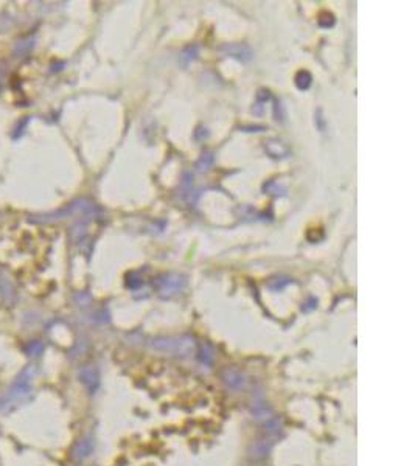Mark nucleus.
I'll return each instance as SVG.
<instances>
[{"label":"nucleus","mask_w":415,"mask_h":466,"mask_svg":"<svg viewBox=\"0 0 415 466\" xmlns=\"http://www.w3.org/2000/svg\"><path fill=\"white\" fill-rule=\"evenodd\" d=\"M151 348L174 356H190L196 351V341L190 336H168L151 341Z\"/></svg>","instance_id":"obj_1"},{"label":"nucleus","mask_w":415,"mask_h":466,"mask_svg":"<svg viewBox=\"0 0 415 466\" xmlns=\"http://www.w3.org/2000/svg\"><path fill=\"white\" fill-rule=\"evenodd\" d=\"M187 286V278L185 275L177 273V272H165L160 273L154 280V288L157 294L163 299H170L177 292H180Z\"/></svg>","instance_id":"obj_2"},{"label":"nucleus","mask_w":415,"mask_h":466,"mask_svg":"<svg viewBox=\"0 0 415 466\" xmlns=\"http://www.w3.org/2000/svg\"><path fill=\"white\" fill-rule=\"evenodd\" d=\"M30 383H31V378H30L27 373H24V376L19 378V379L16 381V383H14V386L11 387V390L7 393V396H4L2 401H0V410L5 412L8 407L13 406V402L19 401L20 398H24L25 393H28Z\"/></svg>","instance_id":"obj_3"},{"label":"nucleus","mask_w":415,"mask_h":466,"mask_svg":"<svg viewBox=\"0 0 415 466\" xmlns=\"http://www.w3.org/2000/svg\"><path fill=\"white\" fill-rule=\"evenodd\" d=\"M225 56H230L240 61H249L252 58V50L246 44H225L219 49Z\"/></svg>","instance_id":"obj_4"},{"label":"nucleus","mask_w":415,"mask_h":466,"mask_svg":"<svg viewBox=\"0 0 415 466\" xmlns=\"http://www.w3.org/2000/svg\"><path fill=\"white\" fill-rule=\"evenodd\" d=\"M264 150L267 151L269 156L274 157V159H282V157H286L289 154L288 146L285 143H282L280 140H274V138L267 140L264 143Z\"/></svg>","instance_id":"obj_5"},{"label":"nucleus","mask_w":415,"mask_h":466,"mask_svg":"<svg viewBox=\"0 0 415 466\" xmlns=\"http://www.w3.org/2000/svg\"><path fill=\"white\" fill-rule=\"evenodd\" d=\"M224 381H225V384L229 386L230 389H241V387H244V384H246L244 375H241L240 371H235V370L227 371V373L224 375Z\"/></svg>","instance_id":"obj_6"},{"label":"nucleus","mask_w":415,"mask_h":466,"mask_svg":"<svg viewBox=\"0 0 415 466\" xmlns=\"http://www.w3.org/2000/svg\"><path fill=\"white\" fill-rule=\"evenodd\" d=\"M213 162H215V156H213L212 151H205V153H202V156L199 157V160H198V163H196L198 171H199V173L209 171V169L212 168V165H213Z\"/></svg>","instance_id":"obj_7"},{"label":"nucleus","mask_w":415,"mask_h":466,"mask_svg":"<svg viewBox=\"0 0 415 466\" xmlns=\"http://www.w3.org/2000/svg\"><path fill=\"white\" fill-rule=\"evenodd\" d=\"M198 55H199V49H198L196 45H190V47H187V49L180 53L179 62H180L182 66H189L192 61H195V59L198 58Z\"/></svg>","instance_id":"obj_8"},{"label":"nucleus","mask_w":415,"mask_h":466,"mask_svg":"<svg viewBox=\"0 0 415 466\" xmlns=\"http://www.w3.org/2000/svg\"><path fill=\"white\" fill-rule=\"evenodd\" d=\"M296 86L300 89V90H306L309 86H311V81H313V76L308 70H300L297 75H296Z\"/></svg>","instance_id":"obj_9"},{"label":"nucleus","mask_w":415,"mask_h":466,"mask_svg":"<svg viewBox=\"0 0 415 466\" xmlns=\"http://www.w3.org/2000/svg\"><path fill=\"white\" fill-rule=\"evenodd\" d=\"M81 379L84 381V383L90 387V389H94L97 384H98V375H97V371L94 370V368H90V367H87V368H84L81 371Z\"/></svg>","instance_id":"obj_10"},{"label":"nucleus","mask_w":415,"mask_h":466,"mask_svg":"<svg viewBox=\"0 0 415 466\" xmlns=\"http://www.w3.org/2000/svg\"><path fill=\"white\" fill-rule=\"evenodd\" d=\"M92 448H94V443L89 440V438H86V440H81L79 443H78V446H76V457H86V455H89V452L92 451Z\"/></svg>","instance_id":"obj_11"},{"label":"nucleus","mask_w":415,"mask_h":466,"mask_svg":"<svg viewBox=\"0 0 415 466\" xmlns=\"http://www.w3.org/2000/svg\"><path fill=\"white\" fill-rule=\"evenodd\" d=\"M289 283H291V280H289L288 277H277V278H272L271 282H269L267 286H269V289H272V291H282Z\"/></svg>","instance_id":"obj_12"},{"label":"nucleus","mask_w":415,"mask_h":466,"mask_svg":"<svg viewBox=\"0 0 415 466\" xmlns=\"http://www.w3.org/2000/svg\"><path fill=\"white\" fill-rule=\"evenodd\" d=\"M264 192L266 193H269V195H283L285 193V188L280 185V183H277V182H274V180H271V182H267V183H264Z\"/></svg>","instance_id":"obj_13"},{"label":"nucleus","mask_w":415,"mask_h":466,"mask_svg":"<svg viewBox=\"0 0 415 466\" xmlns=\"http://www.w3.org/2000/svg\"><path fill=\"white\" fill-rule=\"evenodd\" d=\"M201 361L204 362V364H210L212 362V359H213V354H212V350L209 348V347H202V350H201Z\"/></svg>","instance_id":"obj_14"}]
</instances>
